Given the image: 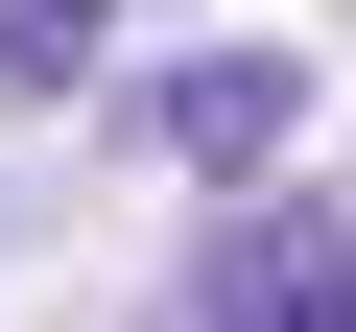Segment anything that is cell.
Returning <instances> with one entry per match:
<instances>
[{
	"label": "cell",
	"mask_w": 356,
	"mask_h": 332,
	"mask_svg": "<svg viewBox=\"0 0 356 332\" xmlns=\"http://www.w3.org/2000/svg\"><path fill=\"white\" fill-rule=\"evenodd\" d=\"M143 119H166V166H285V142H309V72H285V48H191Z\"/></svg>",
	"instance_id": "obj_1"
},
{
	"label": "cell",
	"mask_w": 356,
	"mask_h": 332,
	"mask_svg": "<svg viewBox=\"0 0 356 332\" xmlns=\"http://www.w3.org/2000/svg\"><path fill=\"white\" fill-rule=\"evenodd\" d=\"M191 308H356V261H332L309 214H238V238L191 261Z\"/></svg>",
	"instance_id": "obj_2"
},
{
	"label": "cell",
	"mask_w": 356,
	"mask_h": 332,
	"mask_svg": "<svg viewBox=\"0 0 356 332\" xmlns=\"http://www.w3.org/2000/svg\"><path fill=\"white\" fill-rule=\"evenodd\" d=\"M95 24H119V0H0V72H24V95H72V72H95Z\"/></svg>",
	"instance_id": "obj_3"
}]
</instances>
